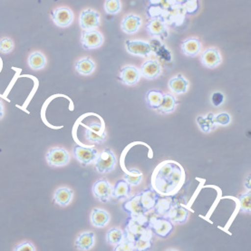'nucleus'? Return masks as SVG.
Returning a JSON list of instances; mask_svg holds the SVG:
<instances>
[{"instance_id": "nucleus-24", "label": "nucleus", "mask_w": 251, "mask_h": 251, "mask_svg": "<svg viewBox=\"0 0 251 251\" xmlns=\"http://www.w3.org/2000/svg\"><path fill=\"white\" fill-rule=\"evenodd\" d=\"M131 185L125 180V179H120L118 180L114 188H113V194L112 198L114 200H121V199H126L128 198L130 194V190Z\"/></svg>"}, {"instance_id": "nucleus-9", "label": "nucleus", "mask_w": 251, "mask_h": 251, "mask_svg": "<svg viewBox=\"0 0 251 251\" xmlns=\"http://www.w3.org/2000/svg\"><path fill=\"white\" fill-rule=\"evenodd\" d=\"M73 154L78 162L83 165H89L96 162L98 155V151L95 148H88L81 145H75L73 149Z\"/></svg>"}, {"instance_id": "nucleus-6", "label": "nucleus", "mask_w": 251, "mask_h": 251, "mask_svg": "<svg viewBox=\"0 0 251 251\" xmlns=\"http://www.w3.org/2000/svg\"><path fill=\"white\" fill-rule=\"evenodd\" d=\"M103 43V36L98 30H83L81 35V44L84 49L92 50L100 48Z\"/></svg>"}, {"instance_id": "nucleus-4", "label": "nucleus", "mask_w": 251, "mask_h": 251, "mask_svg": "<svg viewBox=\"0 0 251 251\" xmlns=\"http://www.w3.org/2000/svg\"><path fill=\"white\" fill-rule=\"evenodd\" d=\"M95 163L97 173L108 174L114 171L116 165V158L111 150L105 149L98 153Z\"/></svg>"}, {"instance_id": "nucleus-31", "label": "nucleus", "mask_w": 251, "mask_h": 251, "mask_svg": "<svg viewBox=\"0 0 251 251\" xmlns=\"http://www.w3.org/2000/svg\"><path fill=\"white\" fill-rule=\"evenodd\" d=\"M152 234L151 230H150L149 232L144 234V236L140 237L135 242H133L134 251H149L152 247Z\"/></svg>"}, {"instance_id": "nucleus-13", "label": "nucleus", "mask_w": 251, "mask_h": 251, "mask_svg": "<svg viewBox=\"0 0 251 251\" xmlns=\"http://www.w3.org/2000/svg\"><path fill=\"white\" fill-rule=\"evenodd\" d=\"M140 74L147 80H155L162 75V66L156 60H147L141 66Z\"/></svg>"}, {"instance_id": "nucleus-42", "label": "nucleus", "mask_w": 251, "mask_h": 251, "mask_svg": "<svg viewBox=\"0 0 251 251\" xmlns=\"http://www.w3.org/2000/svg\"><path fill=\"white\" fill-rule=\"evenodd\" d=\"M3 117H4V104L2 100L0 99V120L3 119Z\"/></svg>"}, {"instance_id": "nucleus-7", "label": "nucleus", "mask_w": 251, "mask_h": 251, "mask_svg": "<svg viewBox=\"0 0 251 251\" xmlns=\"http://www.w3.org/2000/svg\"><path fill=\"white\" fill-rule=\"evenodd\" d=\"M101 22L100 14L94 9H84L79 17V24L83 30L96 29Z\"/></svg>"}, {"instance_id": "nucleus-14", "label": "nucleus", "mask_w": 251, "mask_h": 251, "mask_svg": "<svg viewBox=\"0 0 251 251\" xmlns=\"http://www.w3.org/2000/svg\"><path fill=\"white\" fill-rule=\"evenodd\" d=\"M168 219L173 223L182 224L187 221L189 217V210L185 207L179 205L178 203H174L172 207L169 209L167 212L162 216Z\"/></svg>"}, {"instance_id": "nucleus-25", "label": "nucleus", "mask_w": 251, "mask_h": 251, "mask_svg": "<svg viewBox=\"0 0 251 251\" xmlns=\"http://www.w3.org/2000/svg\"><path fill=\"white\" fill-rule=\"evenodd\" d=\"M110 221V216L105 210L93 209L91 214V222L96 227H103Z\"/></svg>"}, {"instance_id": "nucleus-1", "label": "nucleus", "mask_w": 251, "mask_h": 251, "mask_svg": "<svg viewBox=\"0 0 251 251\" xmlns=\"http://www.w3.org/2000/svg\"><path fill=\"white\" fill-rule=\"evenodd\" d=\"M184 179V171L175 162H163L153 176L152 188L162 195H172Z\"/></svg>"}, {"instance_id": "nucleus-22", "label": "nucleus", "mask_w": 251, "mask_h": 251, "mask_svg": "<svg viewBox=\"0 0 251 251\" xmlns=\"http://www.w3.org/2000/svg\"><path fill=\"white\" fill-rule=\"evenodd\" d=\"M146 30L151 36H167V28L164 23L159 18H153L148 21L146 24Z\"/></svg>"}, {"instance_id": "nucleus-28", "label": "nucleus", "mask_w": 251, "mask_h": 251, "mask_svg": "<svg viewBox=\"0 0 251 251\" xmlns=\"http://www.w3.org/2000/svg\"><path fill=\"white\" fill-rule=\"evenodd\" d=\"M95 242V234L93 232H84L78 236L75 240V247L80 251H89Z\"/></svg>"}, {"instance_id": "nucleus-38", "label": "nucleus", "mask_w": 251, "mask_h": 251, "mask_svg": "<svg viewBox=\"0 0 251 251\" xmlns=\"http://www.w3.org/2000/svg\"><path fill=\"white\" fill-rule=\"evenodd\" d=\"M114 251H134V246L133 243L130 240L124 238V239L120 242L118 245L114 246Z\"/></svg>"}, {"instance_id": "nucleus-32", "label": "nucleus", "mask_w": 251, "mask_h": 251, "mask_svg": "<svg viewBox=\"0 0 251 251\" xmlns=\"http://www.w3.org/2000/svg\"><path fill=\"white\" fill-rule=\"evenodd\" d=\"M174 203L171 195H166L164 197L160 196L153 209L155 210L156 214H158V216H163Z\"/></svg>"}, {"instance_id": "nucleus-16", "label": "nucleus", "mask_w": 251, "mask_h": 251, "mask_svg": "<svg viewBox=\"0 0 251 251\" xmlns=\"http://www.w3.org/2000/svg\"><path fill=\"white\" fill-rule=\"evenodd\" d=\"M142 24H143V20L138 15L127 14L124 17L121 22V28L126 34L132 35L139 31L142 26Z\"/></svg>"}, {"instance_id": "nucleus-37", "label": "nucleus", "mask_w": 251, "mask_h": 251, "mask_svg": "<svg viewBox=\"0 0 251 251\" xmlns=\"http://www.w3.org/2000/svg\"><path fill=\"white\" fill-rule=\"evenodd\" d=\"M15 48V44L11 38L3 37L0 39V52L3 54H8Z\"/></svg>"}, {"instance_id": "nucleus-15", "label": "nucleus", "mask_w": 251, "mask_h": 251, "mask_svg": "<svg viewBox=\"0 0 251 251\" xmlns=\"http://www.w3.org/2000/svg\"><path fill=\"white\" fill-rule=\"evenodd\" d=\"M201 62L205 67L215 68L222 64V56L219 49L209 48L205 49L201 57Z\"/></svg>"}, {"instance_id": "nucleus-18", "label": "nucleus", "mask_w": 251, "mask_h": 251, "mask_svg": "<svg viewBox=\"0 0 251 251\" xmlns=\"http://www.w3.org/2000/svg\"><path fill=\"white\" fill-rule=\"evenodd\" d=\"M141 78L140 70L133 66H126L120 72V81L126 85H135Z\"/></svg>"}, {"instance_id": "nucleus-21", "label": "nucleus", "mask_w": 251, "mask_h": 251, "mask_svg": "<svg viewBox=\"0 0 251 251\" xmlns=\"http://www.w3.org/2000/svg\"><path fill=\"white\" fill-rule=\"evenodd\" d=\"M169 88L176 95L185 94L189 87V82L182 75H177L169 81Z\"/></svg>"}, {"instance_id": "nucleus-40", "label": "nucleus", "mask_w": 251, "mask_h": 251, "mask_svg": "<svg viewBox=\"0 0 251 251\" xmlns=\"http://www.w3.org/2000/svg\"><path fill=\"white\" fill-rule=\"evenodd\" d=\"M15 251H36L35 246L33 245L29 241H25L23 243L17 246L14 248Z\"/></svg>"}, {"instance_id": "nucleus-3", "label": "nucleus", "mask_w": 251, "mask_h": 251, "mask_svg": "<svg viewBox=\"0 0 251 251\" xmlns=\"http://www.w3.org/2000/svg\"><path fill=\"white\" fill-rule=\"evenodd\" d=\"M149 227L152 233L162 239L167 238L173 232L174 228V223L162 216L151 218L149 220Z\"/></svg>"}, {"instance_id": "nucleus-33", "label": "nucleus", "mask_w": 251, "mask_h": 251, "mask_svg": "<svg viewBox=\"0 0 251 251\" xmlns=\"http://www.w3.org/2000/svg\"><path fill=\"white\" fill-rule=\"evenodd\" d=\"M125 238V234L122 229L118 227H112L110 228L106 234L107 242L111 245L116 246Z\"/></svg>"}, {"instance_id": "nucleus-10", "label": "nucleus", "mask_w": 251, "mask_h": 251, "mask_svg": "<svg viewBox=\"0 0 251 251\" xmlns=\"http://www.w3.org/2000/svg\"><path fill=\"white\" fill-rule=\"evenodd\" d=\"M122 209L129 216L145 215L146 212L141 202V192L135 194L134 196L129 198L126 201L122 204Z\"/></svg>"}, {"instance_id": "nucleus-8", "label": "nucleus", "mask_w": 251, "mask_h": 251, "mask_svg": "<svg viewBox=\"0 0 251 251\" xmlns=\"http://www.w3.org/2000/svg\"><path fill=\"white\" fill-rule=\"evenodd\" d=\"M51 18L54 25L59 27H67L74 21V13L69 7L60 6L54 8L51 13Z\"/></svg>"}, {"instance_id": "nucleus-23", "label": "nucleus", "mask_w": 251, "mask_h": 251, "mask_svg": "<svg viewBox=\"0 0 251 251\" xmlns=\"http://www.w3.org/2000/svg\"><path fill=\"white\" fill-rule=\"evenodd\" d=\"M73 194H74V192L71 189L62 187L54 192L53 201H54V203L58 204L62 207H65L70 203V201L72 200Z\"/></svg>"}, {"instance_id": "nucleus-26", "label": "nucleus", "mask_w": 251, "mask_h": 251, "mask_svg": "<svg viewBox=\"0 0 251 251\" xmlns=\"http://www.w3.org/2000/svg\"><path fill=\"white\" fill-rule=\"evenodd\" d=\"M75 70L80 75H88L95 71L96 65L90 57H84L75 62Z\"/></svg>"}, {"instance_id": "nucleus-12", "label": "nucleus", "mask_w": 251, "mask_h": 251, "mask_svg": "<svg viewBox=\"0 0 251 251\" xmlns=\"http://www.w3.org/2000/svg\"><path fill=\"white\" fill-rule=\"evenodd\" d=\"M93 193L99 201L102 202H107L112 199L113 187L109 183L107 179H99L93 185Z\"/></svg>"}, {"instance_id": "nucleus-35", "label": "nucleus", "mask_w": 251, "mask_h": 251, "mask_svg": "<svg viewBox=\"0 0 251 251\" xmlns=\"http://www.w3.org/2000/svg\"><path fill=\"white\" fill-rule=\"evenodd\" d=\"M103 7L108 15H117L122 10V3L121 0H105Z\"/></svg>"}, {"instance_id": "nucleus-30", "label": "nucleus", "mask_w": 251, "mask_h": 251, "mask_svg": "<svg viewBox=\"0 0 251 251\" xmlns=\"http://www.w3.org/2000/svg\"><path fill=\"white\" fill-rule=\"evenodd\" d=\"M176 104H177V101L175 97L173 95L165 94L163 95V99L161 105L157 110L161 114H169L174 112V109L176 107Z\"/></svg>"}, {"instance_id": "nucleus-20", "label": "nucleus", "mask_w": 251, "mask_h": 251, "mask_svg": "<svg viewBox=\"0 0 251 251\" xmlns=\"http://www.w3.org/2000/svg\"><path fill=\"white\" fill-rule=\"evenodd\" d=\"M159 197L160 194L153 188L145 189L144 192H141V202L146 213L154 209Z\"/></svg>"}, {"instance_id": "nucleus-5", "label": "nucleus", "mask_w": 251, "mask_h": 251, "mask_svg": "<svg viewBox=\"0 0 251 251\" xmlns=\"http://www.w3.org/2000/svg\"><path fill=\"white\" fill-rule=\"evenodd\" d=\"M46 160L48 165L52 167H63L70 161V156L66 149L54 147L47 152Z\"/></svg>"}, {"instance_id": "nucleus-11", "label": "nucleus", "mask_w": 251, "mask_h": 251, "mask_svg": "<svg viewBox=\"0 0 251 251\" xmlns=\"http://www.w3.org/2000/svg\"><path fill=\"white\" fill-rule=\"evenodd\" d=\"M126 48L129 54L143 57L148 56L152 51L149 43L143 40H126Z\"/></svg>"}, {"instance_id": "nucleus-41", "label": "nucleus", "mask_w": 251, "mask_h": 251, "mask_svg": "<svg viewBox=\"0 0 251 251\" xmlns=\"http://www.w3.org/2000/svg\"><path fill=\"white\" fill-rule=\"evenodd\" d=\"M224 102V96L220 92H215L211 96V102L214 106H220L222 102Z\"/></svg>"}, {"instance_id": "nucleus-17", "label": "nucleus", "mask_w": 251, "mask_h": 251, "mask_svg": "<svg viewBox=\"0 0 251 251\" xmlns=\"http://www.w3.org/2000/svg\"><path fill=\"white\" fill-rule=\"evenodd\" d=\"M85 137L93 144H102L106 139V132L101 124H90L85 130Z\"/></svg>"}, {"instance_id": "nucleus-29", "label": "nucleus", "mask_w": 251, "mask_h": 251, "mask_svg": "<svg viewBox=\"0 0 251 251\" xmlns=\"http://www.w3.org/2000/svg\"><path fill=\"white\" fill-rule=\"evenodd\" d=\"M163 93L159 90H150L146 94V102L147 105L151 109L157 110L161 105L163 99Z\"/></svg>"}, {"instance_id": "nucleus-34", "label": "nucleus", "mask_w": 251, "mask_h": 251, "mask_svg": "<svg viewBox=\"0 0 251 251\" xmlns=\"http://www.w3.org/2000/svg\"><path fill=\"white\" fill-rule=\"evenodd\" d=\"M144 175L138 170H130L128 174L125 175V180H126L131 186L139 185L143 179Z\"/></svg>"}, {"instance_id": "nucleus-39", "label": "nucleus", "mask_w": 251, "mask_h": 251, "mask_svg": "<svg viewBox=\"0 0 251 251\" xmlns=\"http://www.w3.org/2000/svg\"><path fill=\"white\" fill-rule=\"evenodd\" d=\"M229 122H230V116L227 113H221L216 115L215 117L212 119L213 124H218L221 126H227Z\"/></svg>"}, {"instance_id": "nucleus-27", "label": "nucleus", "mask_w": 251, "mask_h": 251, "mask_svg": "<svg viewBox=\"0 0 251 251\" xmlns=\"http://www.w3.org/2000/svg\"><path fill=\"white\" fill-rule=\"evenodd\" d=\"M27 63L31 69L33 70H41L47 65V58L45 54L39 51H35L30 54L27 59Z\"/></svg>"}, {"instance_id": "nucleus-2", "label": "nucleus", "mask_w": 251, "mask_h": 251, "mask_svg": "<svg viewBox=\"0 0 251 251\" xmlns=\"http://www.w3.org/2000/svg\"><path fill=\"white\" fill-rule=\"evenodd\" d=\"M150 230L149 220L145 215L129 216L125 222V238L132 243Z\"/></svg>"}, {"instance_id": "nucleus-36", "label": "nucleus", "mask_w": 251, "mask_h": 251, "mask_svg": "<svg viewBox=\"0 0 251 251\" xmlns=\"http://www.w3.org/2000/svg\"><path fill=\"white\" fill-rule=\"evenodd\" d=\"M251 191H249V192L243 193L239 196V202H240V211L241 212H245V213L251 212Z\"/></svg>"}, {"instance_id": "nucleus-19", "label": "nucleus", "mask_w": 251, "mask_h": 251, "mask_svg": "<svg viewBox=\"0 0 251 251\" xmlns=\"http://www.w3.org/2000/svg\"><path fill=\"white\" fill-rule=\"evenodd\" d=\"M181 52L188 57H194L201 51V43L197 37H189L180 44Z\"/></svg>"}]
</instances>
